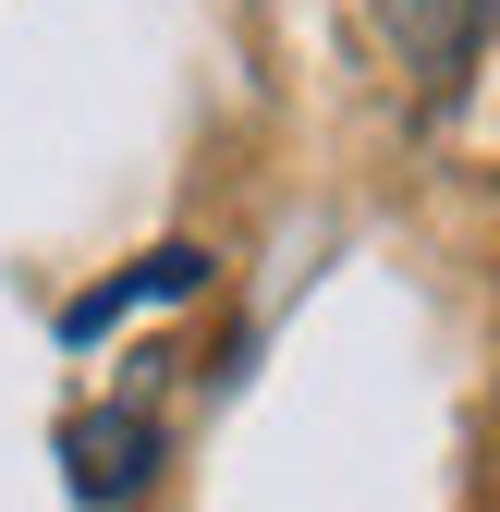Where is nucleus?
I'll list each match as a JSON object with an SVG mask.
<instances>
[{"instance_id": "f257e3e1", "label": "nucleus", "mask_w": 500, "mask_h": 512, "mask_svg": "<svg viewBox=\"0 0 500 512\" xmlns=\"http://www.w3.org/2000/svg\"><path fill=\"white\" fill-rule=\"evenodd\" d=\"M159 476V427L135 403H86V415H61V488H74L86 512H122Z\"/></svg>"}, {"instance_id": "f03ea898", "label": "nucleus", "mask_w": 500, "mask_h": 512, "mask_svg": "<svg viewBox=\"0 0 500 512\" xmlns=\"http://www.w3.org/2000/svg\"><path fill=\"white\" fill-rule=\"evenodd\" d=\"M379 13V37H391V61L415 86H452L464 61H476V37H488V13L500 0H366Z\"/></svg>"}, {"instance_id": "7ed1b4c3", "label": "nucleus", "mask_w": 500, "mask_h": 512, "mask_svg": "<svg viewBox=\"0 0 500 512\" xmlns=\"http://www.w3.org/2000/svg\"><path fill=\"white\" fill-rule=\"evenodd\" d=\"M183 293H208V256H196V244H159V256H135L122 281H98L74 317H61V342H98L110 317H135V305H183Z\"/></svg>"}]
</instances>
